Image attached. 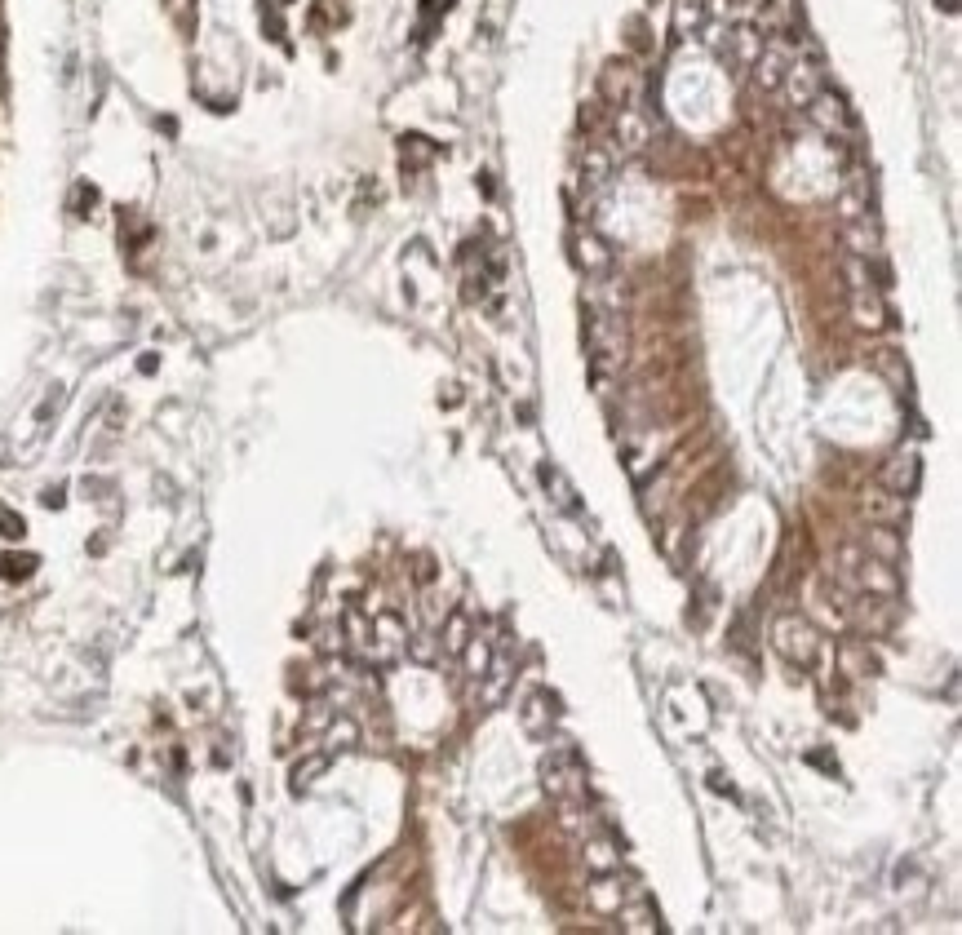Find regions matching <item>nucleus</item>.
<instances>
[{
  "label": "nucleus",
  "mask_w": 962,
  "mask_h": 935,
  "mask_svg": "<svg viewBox=\"0 0 962 935\" xmlns=\"http://www.w3.org/2000/svg\"><path fill=\"white\" fill-rule=\"evenodd\" d=\"M462 661H466V674H470V678H484L488 665H493V647H488V639L470 634L466 647H462Z\"/></svg>",
  "instance_id": "2eb2a0df"
},
{
  "label": "nucleus",
  "mask_w": 962,
  "mask_h": 935,
  "mask_svg": "<svg viewBox=\"0 0 962 935\" xmlns=\"http://www.w3.org/2000/svg\"><path fill=\"white\" fill-rule=\"evenodd\" d=\"M626 931H661V913H652L648 904H634V909H617Z\"/></svg>",
  "instance_id": "6ab92c4d"
},
{
  "label": "nucleus",
  "mask_w": 962,
  "mask_h": 935,
  "mask_svg": "<svg viewBox=\"0 0 962 935\" xmlns=\"http://www.w3.org/2000/svg\"><path fill=\"white\" fill-rule=\"evenodd\" d=\"M772 647H776V652H781L790 665H803V670H807V665L821 656V634H816L812 625L803 621V616L790 612V616H781V621L772 625Z\"/></svg>",
  "instance_id": "f257e3e1"
},
{
  "label": "nucleus",
  "mask_w": 962,
  "mask_h": 935,
  "mask_svg": "<svg viewBox=\"0 0 962 935\" xmlns=\"http://www.w3.org/2000/svg\"><path fill=\"white\" fill-rule=\"evenodd\" d=\"M785 89H790V98L798 102V107H807L816 94L825 89V80H821V67H812V63H790L785 67V80H781Z\"/></svg>",
  "instance_id": "423d86ee"
},
{
  "label": "nucleus",
  "mask_w": 962,
  "mask_h": 935,
  "mask_svg": "<svg viewBox=\"0 0 962 935\" xmlns=\"http://www.w3.org/2000/svg\"><path fill=\"white\" fill-rule=\"evenodd\" d=\"M838 661H843V670L852 678H874L878 674V656L869 652V643H843Z\"/></svg>",
  "instance_id": "9b49d317"
},
{
  "label": "nucleus",
  "mask_w": 962,
  "mask_h": 935,
  "mask_svg": "<svg viewBox=\"0 0 962 935\" xmlns=\"http://www.w3.org/2000/svg\"><path fill=\"white\" fill-rule=\"evenodd\" d=\"M541 484L550 488V497H555V506H559V510H568V515H581L577 492H572V484H568L564 475H559L555 466H541Z\"/></svg>",
  "instance_id": "ddd939ff"
},
{
  "label": "nucleus",
  "mask_w": 962,
  "mask_h": 935,
  "mask_svg": "<svg viewBox=\"0 0 962 935\" xmlns=\"http://www.w3.org/2000/svg\"><path fill=\"white\" fill-rule=\"evenodd\" d=\"M23 519H18L14 515V510H5V506H0V537H9V541H18V537H23Z\"/></svg>",
  "instance_id": "b1692460"
},
{
  "label": "nucleus",
  "mask_w": 962,
  "mask_h": 935,
  "mask_svg": "<svg viewBox=\"0 0 962 935\" xmlns=\"http://www.w3.org/2000/svg\"><path fill=\"white\" fill-rule=\"evenodd\" d=\"M355 741H360V727H355L351 718H342V723H333V732H329V745H333V749H351Z\"/></svg>",
  "instance_id": "5701e85b"
},
{
  "label": "nucleus",
  "mask_w": 962,
  "mask_h": 935,
  "mask_svg": "<svg viewBox=\"0 0 962 935\" xmlns=\"http://www.w3.org/2000/svg\"><path fill=\"white\" fill-rule=\"evenodd\" d=\"M413 656H417V661H435V639H431V634H417Z\"/></svg>",
  "instance_id": "bb28decb"
},
{
  "label": "nucleus",
  "mask_w": 962,
  "mask_h": 935,
  "mask_svg": "<svg viewBox=\"0 0 962 935\" xmlns=\"http://www.w3.org/2000/svg\"><path fill=\"white\" fill-rule=\"evenodd\" d=\"M541 776H546V794L572 798V794H581L586 767H581V754H577V749H550V754L541 758Z\"/></svg>",
  "instance_id": "f03ea898"
},
{
  "label": "nucleus",
  "mask_w": 962,
  "mask_h": 935,
  "mask_svg": "<svg viewBox=\"0 0 962 935\" xmlns=\"http://www.w3.org/2000/svg\"><path fill=\"white\" fill-rule=\"evenodd\" d=\"M807 116H812V125L821 133H830V138H838V133L852 129V111H847V102L834 94V89H821L812 102H807Z\"/></svg>",
  "instance_id": "7ed1b4c3"
},
{
  "label": "nucleus",
  "mask_w": 962,
  "mask_h": 935,
  "mask_svg": "<svg viewBox=\"0 0 962 935\" xmlns=\"http://www.w3.org/2000/svg\"><path fill=\"white\" fill-rule=\"evenodd\" d=\"M861 585H865V590H874V594H883V599H896V594H900L896 568H892V563H883V559H869V563H865V568H861Z\"/></svg>",
  "instance_id": "1a4fd4ad"
},
{
  "label": "nucleus",
  "mask_w": 962,
  "mask_h": 935,
  "mask_svg": "<svg viewBox=\"0 0 962 935\" xmlns=\"http://www.w3.org/2000/svg\"><path fill=\"white\" fill-rule=\"evenodd\" d=\"M466 639H470V616H466V612H448V621H444V639H439V647H444L448 656H462Z\"/></svg>",
  "instance_id": "dca6fc26"
},
{
  "label": "nucleus",
  "mask_w": 962,
  "mask_h": 935,
  "mask_svg": "<svg viewBox=\"0 0 962 935\" xmlns=\"http://www.w3.org/2000/svg\"><path fill=\"white\" fill-rule=\"evenodd\" d=\"M32 568H36L32 554H5V559H0V577H5V581H23V577H32Z\"/></svg>",
  "instance_id": "412c9836"
},
{
  "label": "nucleus",
  "mask_w": 962,
  "mask_h": 935,
  "mask_svg": "<svg viewBox=\"0 0 962 935\" xmlns=\"http://www.w3.org/2000/svg\"><path fill=\"white\" fill-rule=\"evenodd\" d=\"M940 9H945V14H958V0H940Z\"/></svg>",
  "instance_id": "c85d7f7f"
},
{
  "label": "nucleus",
  "mask_w": 962,
  "mask_h": 935,
  "mask_svg": "<svg viewBox=\"0 0 962 935\" xmlns=\"http://www.w3.org/2000/svg\"><path fill=\"white\" fill-rule=\"evenodd\" d=\"M794 58H790V45H781V40H763V49H759V58H754V80H759L763 89H781V80H785V67H790Z\"/></svg>",
  "instance_id": "20e7f679"
},
{
  "label": "nucleus",
  "mask_w": 962,
  "mask_h": 935,
  "mask_svg": "<svg viewBox=\"0 0 962 935\" xmlns=\"http://www.w3.org/2000/svg\"><path fill=\"white\" fill-rule=\"evenodd\" d=\"M586 856H590V869L595 873H617V856H612L608 842H590Z\"/></svg>",
  "instance_id": "4be33fe9"
},
{
  "label": "nucleus",
  "mask_w": 962,
  "mask_h": 935,
  "mask_svg": "<svg viewBox=\"0 0 962 935\" xmlns=\"http://www.w3.org/2000/svg\"><path fill=\"white\" fill-rule=\"evenodd\" d=\"M599 89H603V98L617 102V107L626 111L630 98H634V67H630V63H608V67H603Z\"/></svg>",
  "instance_id": "0eeeda50"
},
{
  "label": "nucleus",
  "mask_w": 962,
  "mask_h": 935,
  "mask_svg": "<svg viewBox=\"0 0 962 935\" xmlns=\"http://www.w3.org/2000/svg\"><path fill=\"white\" fill-rule=\"evenodd\" d=\"M843 244L852 249V258H874V249H878L874 222H869V218H852V222H847V231H843Z\"/></svg>",
  "instance_id": "9d476101"
},
{
  "label": "nucleus",
  "mask_w": 962,
  "mask_h": 935,
  "mask_svg": "<svg viewBox=\"0 0 962 935\" xmlns=\"http://www.w3.org/2000/svg\"><path fill=\"white\" fill-rule=\"evenodd\" d=\"M892 488H896V497H914V488H918V457H914V452L896 457V466H892Z\"/></svg>",
  "instance_id": "f3484780"
},
{
  "label": "nucleus",
  "mask_w": 962,
  "mask_h": 935,
  "mask_svg": "<svg viewBox=\"0 0 962 935\" xmlns=\"http://www.w3.org/2000/svg\"><path fill=\"white\" fill-rule=\"evenodd\" d=\"M320 652H342V630H337V625L320 630Z\"/></svg>",
  "instance_id": "a878e982"
},
{
  "label": "nucleus",
  "mask_w": 962,
  "mask_h": 935,
  "mask_svg": "<svg viewBox=\"0 0 962 935\" xmlns=\"http://www.w3.org/2000/svg\"><path fill=\"white\" fill-rule=\"evenodd\" d=\"M705 23V0H674V36H692Z\"/></svg>",
  "instance_id": "4468645a"
},
{
  "label": "nucleus",
  "mask_w": 962,
  "mask_h": 935,
  "mask_svg": "<svg viewBox=\"0 0 962 935\" xmlns=\"http://www.w3.org/2000/svg\"><path fill=\"white\" fill-rule=\"evenodd\" d=\"M541 705H546V696H528V705H524V727L528 732H541Z\"/></svg>",
  "instance_id": "393cba45"
},
{
  "label": "nucleus",
  "mask_w": 962,
  "mask_h": 935,
  "mask_svg": "<svg viewBox=\"0 0 962 935\" xmlns=\"http://www.w3.org/2000/svg\"><path fill=\"white\" fill-rule=\"evenodd\" d=\"M869 546H874V554H878L883 563H896V559H900V537H896L892 528H874V532H869Z\"/></svg>",
  "instance_id": "aec40b11"
},
{
  "label": "nucleus",
  "mask_w": 962,
  "mask_h": 935,
  "mask_svg": "<svg viewBox=\"0 0 962 935\" xmlns=\"http://www.w3.org/2000/svg\"><path fill=\"white\" fill-rule=\"evenodd\" d=\"M329 772V754H311V758H302L298 767H293V789H311L315 785V776H324Z\"/></svg>",
  "instance_id": "a211bd4d"
},
{
  "label": "nucleus",
  "mask_w": 962,
  "mask_h": 935,
  "mask_svg": "<svg viewBox=\"0 0 962 935\" xmlns=\"http://www.w3.org/2000/svg\"><path fill=\"white\" fill-rule=\"evenodd\" d=\"M45 506H63V488H49V492H45Z\"/></svg>",
  "instance_id": "cd10ccee"
},
{
  "label": "nucleus",
  "mask_w": 962,
  "mask_h": 935,
  "mask_svg": "<svg viewBox=\"0 0 962 935\" xmlns=\"http://www.w3.org/2000/svg\"><path fill=\"white\" fill-rule=\"evenodd\" d=\"M572 262H577L586 275H599V271H608V266H612V249L599 240L595 231H577V235H572Z\"/></svg>",
  "instance_id": "39448f33"
},
{
  "label": "nucleus",
  "mask_w": 962,
  "mask_h": 935,
  "mask_svg": "<svg viewBox=\"0 0 962 935\" xmlns=\"http://www.w3.org/2000/svg\"><path fill=\"white\" fill-rule=\"evenodd\" d=\"M581 182H586L590 191L608 187V182H612V156H608V151H599V147L586 151V160H581Z\"/></svg>",
  "instance_id": "f8f14e48"
},
{
  "label": "nucleus",
  "mask_w": 962,
  "mask_h": 935,
  "mask_svg": "<svg viewBox=\"0 0 962 935\" xmlns=\"http://www.w3.org/2000/svg\"><path fill=\"white\" fill-rule=\"evenodd\" d=\"M852 315L861 328H883L887 320H892V311H887V302L878 297V289H861L852 293Z\"/></svg>",
  "instance_id": "6e6552de"
}]
</instances>
